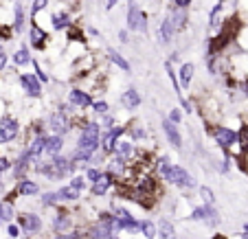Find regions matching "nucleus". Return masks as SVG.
<instances>
[{
    "instance_id": "nucleus-28",
    "label": "nucleus",
    "mask_w": 248,
    "mask_h": 239,
    "mask_svg": "<svg viewBox=\"0 0 248 239\" xmlns=\"http://www.w3.org/2000/svg\"><path fill=\"white\" fill-rule=\"evenodd\" d=\"M14 61H16L18 66H24V64H29V61H31V55H29L27 46H20L18 51L14 53Z\"/></svg>"
},
{
    "instance_id": "nucleus-5",
    "label": "nucleus",
    "mask_w": 248,
    "mask_h": 239,
    "mask_svg": "<svg viewBox=\"0 0 248 239\" xmlns=\"http://www.w3.org/2000/svg\"><path fill=\"white\" fill-rule=\"evenodd\" d=\"M20 132V123L16 119H2L0 121V143H9L14 141Z\"/></svg>"
},
{
    "instance_id": "nucleus-24",
    "label": "nucleus",
    "mask_w": 248,
    "mask_h": 239,
    "mask_svg": "<svg viewBox=\"0 0 248 239\" xmlns=\"http://www.w3.org/2000/svg\"><path fill=\"white\" fill-rule=\"evenodd\" d=\"M110 235H112V230L99 222V224L93 228V233H90V239H110Z\"/></svg>"
},
{
    "instance_id": "nucleus-15",
    "label": "nucleus",
    "mask_w": 248,
    "mask_h": 239,
    "mask_svg": "<svg viewBox=\"0 0 248 239\" xmlns=\"http://www.w3.org/2000/svg\"><path fill=\"white\" fill-rule=\"evenodd\" d=\"M62 147H64V141H62V136H57V134H53L51 138H46V143H44V151H46L48 156H53V158L62 151Z\"/></svg>"
},
{
    "instance_id": "nucleus-12",
    "label": "nucleus",
    "mask_w": 248,
    "mask_h": 239,
    "mask_svg": "<svg viewBox=\"0 0 248 239\" xmlns=\"http://www.w3.org/2000/svg\"><path fill=\"white\" fill-rule=\"evenodd\" d=\"M44 143H46V138H44V136H35V141L31 143V145H29V149L24 151V154H27V158H29V163H35V160H38V156L42 154L44 151Z\"/></svg>"
},
{
    "instance_id": "nucleus-29",
    "label": "nucleus",
    "mask_w": 248,
    "mask_h": 239,
    "mask_svg": "<svg viewBox=\"0 0 248 239\" xmlns=\"http://www.w3.org/2000/svg\"><path fill=\"white\" fill-rule=\"evenodd\" d=\"M139 230L145 235L147 239H154V237H156V224H152V222H140V224H139Z\"/></svg>"
},
{
    "instance_id": "nucleus-32",
    "label": "nucleus",
    "mask_w": 248,
    "mask_h": 239,
    "mask_svg": "<svg viewBox=\"0 0 248 239\" xmlns=\"http://www.w3.org/2000/svg\"><path fill=\"white\" fill-rule=\"evenodd\" d=\"M200 195H202V200H204L206 207H211V204H213V200H216L213 191H211V189H206V187H202V189H200Z\"/></svg>"
},
{
    "instance_id": "nucleus-26",
    "label": "nucleus",
    "mask_w": 248,
    "mask_h": 239,
    "mask_svg": "<svg viewBox=\"0 0 248 239\" xmlns=\"http://www.w3.org/2000/svg\"><path fill=\"white\" fill-rule=\"evenodd\" d=\"M68 24H70L68 14H55L53 15V29H55V31H62V29H66Z\"/></svg>"
},
{
    "instance_id": "nucleus-13",
    "label": "nucleus",
    "mask_w": 248,
    "mask_h": 239,
    "mask_svg": "<svg viewBox=\"0 0 248 239\" xmlns=\"http://www.w3.org/2000/svg\"><path fill=\"white\" fill-rule=\"evenodd\" d=\"M48 125H51L53 132H57V136L64 134L66 130H68V121H66V117L62 112H55L51 114V119H48Z\"/></svg>"
},
{
    "instance_id": "nucleus-27",
    "label": "nucleus",
    "mask_w": 248,
    "mask_h": 239,
    "mask_svg": "<svg viewBox=\"0 0 248 239\" xmlns=\"http://www.w3.org/2000/svg\"><path fill=\"white\" fill-rule=\"evenodd\" d=\"M57 195H60L62 200H68V202L79 200V191H77V189H73L70 184H68V187H64V189H60V191H57Z\"/></svg>"
},
{
    "instance_id": "nucleus-38",
    "label": "nucleus",
    "mask_w": 248,
    "mask_h": 239,
    "mask_svg": "<svg viewBox=\"0 0 248 239\" xmlns=\"http://www.w3.org/2000/svg\"><path fill=\"white\" fill-rule=\"evenodd\" d=\"M57 200H60L57 191L55 193H46V195H44V204H53V202H57Z\"/></svg>"
},
{
    "instance_id": "nucleus-25",
    "label": "nucleus",
    "mask_w": 248,
    "mask_h": 239,
    "mask_svg": "<svg viewBox=\"0 0 248 239\" xmlns=\"http://www.w3.org/2000/svg\"><path fill=\"white\" fill-rule=\"evenodd\" d=\"M14 14H16V20H14V31L16 33H20L24 29V9H22V5H14Z\"/></svg>"
},
{
    "instance_id": "nucleus-3",
    "label": "nucleus",
    "mask_w": 248,
    "mask_h": 239,
    "mask_svg": "<svg viewBox=\"0 0 248 239\" xmlns=\"http://www.w3.org/2000/svg\"><path fill=\"white\" fill-rule=\"evenodd\" d=\"M165 180L176 184V187H196V180H193L183 167H178V164H173V167L169 169V174Z\"/></svg>"
},
{
    "instance_id": "nucleus-39",
    "label": "nucleus",
    "mask_w": 248,
    "mask_h": 239,
    "mask_svg": "<svg viewBox=\"0 0 248 239\" xmlns=\"http://www.w3.org/2000/svg\"><path fill=\"white\" fill-rule=\"evenodd\" d=\"M84 178H73V182H70V187L73 189H77V191H79V189H84Z\"/></svg>"
},
{
    "instance_id": "nucleus-8",
    "label": "nucleus",
    "mask_w": 248,
    "mask_h": 239,
    "mask_svg": "<svg viewBox=\"0 0 248 239\" xmlns=\"http://www.w3.org/2000/svg\"><path fill=\"white\" fill-rule=\"evenodd\" d=\"M18 224H20V228L27 230V233H35V230H40L42 222H40L38 215H31V213H22V215L18 217Z\"/></svg>"
},
{
    "instance_id": "nucleus-40",
    "label": "nucleus",
    "mask_w": 248,
    "mask_h": 239,
    "mask_svg": "<svg viewBox=\"0 0 248 239\" xmlns=\"http://www.w3.org/2000/svg\"><path fill=\"white\" fill-rule=\"evenodd\" d=\"M101 123H103V127L112 130V123H114V121H112V117H110V114H103V121H101Z\"/></svg>"
},
{
    "instance_id": "nucleus-4",
    "label": "nucleus",
    "mask_w": 248,
    "mask_h": 239,
    "mask_svg": "<svg viewBox=\"0 0 248 239\" xmlns=\"http://www.w3.org/2000/svg\"><path fill=\"white\" fill-rule=\"evenodd\" d=\"M145 14L136 7V2H130V9H127V27L132 31H145Z\"/></svg>"
},
{
    "instance_id": "nucleus-19",
    "label": "nucleus",
    "mask_w": 248,
    "mask_h": 239,
    "mask_svg": "<svg viewBox=\"0 0 248 239\" xmlns=\"http://www.w3.org/2000/svg\"><path fill=\"white\" fill-rule=\"evenodd\" d=\"M31 44L35 48H44V44H46V31H44V29H40L38 24L31 29Z\"/></svg>"
},
{
    "instance_id": "nucleus-17",
    "label": "nucleus",
    "mask_w": 248,
    "mask_h": 239,
    "mask_svg": "<svg viewBox=\"0 0 248 239\" xmlns=\"http://www.w3.org/2000/svg\"><path fill=\"white\" fill-rule=\"evenodd\" d=\"M121 104L125 105L127 110H134V108H139V105H140V94L136 92L134 88L125 90V92H123V97H121Z\"/></svg>"
},
{
    "instance_id": "nucleus-43",
    "label": "nucleus",
    "mask_w": 248,
    "mask_h": 239,
    "mask_svg": "<svg viewBox=\"0 0 248 239\" xmlns=\"http://www.w3.org/2000/svg\"><path fill=\"white\" fill-rule=\"evenodd\" d=\"M7 233H9V237H18V233H20V228L16 224H11L9 228H7Z\"/></svg>"
},
{
    "instance_id": "nucleus-45",
    "label": "nucleus",
    "mask_w": 248,
    "mask_h": 239,
    "mask_svg": "<svg viewBox=\"0 0 248 239\" xmlns=\"http://www.w3.org/2000/svg\"><path fill=\"white\" fill-rule=\"evenodd\" d=\"M7 169H9V160L0 156V171H7Z\"/></svg>"
},
{
    "instance_id": "nucleus-16",
    "label": "nucleus",
    "mask_w": 248,
    "mask_h": 239,
    "mask_svg": "<svg viewBox=\"0 0 248 239\" xmlns=\"http://www.w3.org/2000/svg\"><path fill=\"white\" fill-rule=\"evenodd\" d=\"M167 18H169V22H171V27H173V29H183V27H187V11L180 9V7H173L171 15H167Z\"/></svg>"
},
{
    "instance_id": "nucleus-14",
    "label": "nucleus",
    "mask_w": 248,
    "mask_h": 239,
    "mask_svg": "<svg viewBox=\"0 0 248 239\" xmlns=\"http://www.w3.org/2000/svg\"><path fill=\"white\" fill-rule=\"evenodd\" d=\"M173 31H176V29L171 27L169 18H165L163 22L158 24V42L160 44H169V42H171V38H173Z\"/></svg>"
},
{
    "instance_id": "nucleus-23",
    "label": "nucleus",
    "mask_w": 248,
    "mask_h": 239,
    "mask_svg": "<svg viewBox=\"0 0 248 239\" xmlns=\"http://www.w3.org/2000/svg\"><path fill=\"white\" fill-rule=\"evenodd\" d=\"M18 193H20V195H35V193H38V182H31V180H20Z\"/></svg>"
},
{
    "instance_id": "nucleus-18",
    "label": "nucleus",
    "mask_w": 248,
    "mask_h": 239,
    "mask_svg": "<svg viewBox=\"0 0 248 239\" xmlns=\"http://www.w3.org/2000/svg\"><path fill=\"white\" fill-rule=\"evenodd\" d=\"M163 127H165V134H167L169 143H171L176 149H180V145H183V138H180V134H178V130H176V125H173V123H169V121H165Z\"/></svg>"
},
{
    "instance_id": "nucleus-30",
    "label": "nucleus",
    "mask_w": 248,
    "mask_h": 239,
    "mask_svg": "<svg viewBox=\"0 0 248 239\" xmlns=\"http://www.w3.org/2000/svg\"><path fill=\"white\" fill-rule=\"evenodd\" d=\"M14 217V209H11L9 202H0V220L2 222H9Z\"/></svg>"
},
{
    "instance_id": "nucleus-6",
    "label": "nucleus",
    "mask_w": 248,
    "mask_h": 239,
    "mask_svg": "<svg viewBox=\"0 0 248 239\" xmlns=\"http://www.w3.org/2000/svg\"><path fill=\"white\" fill-rule=\"evenodd\" d=\"M216 143L220 147H224V149H229L231 145H233L235 141H237V134H235V130H231V127H217L216 130Z\"/></svg>"
},
{
    "instance_id": "nucleus-37",
    "label": "nucleus",
    "mask_w": 248,
    "mask_h": 239,
    "mask_svg": "<svg viewBox=\"0 0 248 239\" xmlns=\"http://www.w3.org/2000/svg\"><path fill=\"white\" fill-rule=\"evenodd\" d=\"M46 5H48V0H33V7H31V9H33V14L38 15V11H42Z\"/></svg>"
},
{
    "instance_id": "nucleus-51",
    "label": "nucleus",
    "mask_w": 248,
    "mask_h": 239,
    "mask_svg": "<svg viewBox=\"0 0 248 239\" xmlns=\"http://www.w3.org/2000/svg\"><path fill=\"white\" fill-rule=\"evenodd\" d=\"M0 224H2V220H0Z\"/></svg>"
},
{
    "instance_id": "nucleus-9",
    "label": "nucleus",
    "mask_w": 248,
    "mask_h": 239,
    "mask_svg": "<svg viewBox=\"0 0 248 239\" xmlns=\"http://www.w3.org/2000/svg\"><path fill=\"white\" fill-rule=\"evenodd\" d=\"M68 101L70 105H77V108H88V105H93V97H90L88 92H84V90H70L68 94Z\"/></svg>"
},
{
    "instance_id": "nucleus-42",
    "label": "nucleus",
    "mask_w": 248,
    "mask_h": 239,
    "mask_svg": "<svg viewBox=\"0 0 248 239\" xmlns=\"http://www.w3.org/2000/svg\"><path fill=\"white\" fill-rule=\"evenodd\" d=\"M173 2H176V7H180V9H187L193 0H173Z\"/></svg>"
},
{
    "instance_id": "nucleus-11",
    "label": "nucleus",
    "mask_w": 248,
    "mask_h": 239,
    "mask_svg": "<svg viewBox=\"0 0 248 239\" xmlns=\"http://www.w3.org/2000/svg\"><path fill=\"white\" fill-rule=\"evenodd\" d=\"M110 187H112V174H99V178L93 182V193L103 195V193H108Z\"/></svg>"
},
{
    "instance_id": "nucleus-48",
    "label": "nucleus",
    "mask_w": 248,
    "mask_h": 239,
    "mask_svg": "<svg viewBox=\"0 0 248 239\" xmlns=\"http://www.w3.org/2000/svg\"><path fill=\"white\" fill-rule=\"evenodd\" d=\"M119 38H121V42H123V44H125V42H127V33H125V31H121V33H119Z\"/></svg>"
},
{
    "instance_id": "nucleus-33",
    "label": "nucleus",
    "mask_w": 248,
    "mask_h": 239,
    "mask_svg": "<svg viewBox=\"0 0 248 239\" xmlns=\"http://www.w3.org/2000/svg\"><path fill=\"white\" fill-rule=\"evenodd\" d=\"M237 138H239V145L244 147V151H248V125H244L242 130H239Z\"/></svg>"
},
{
    "instance_id": "nucleus-2",
    "label": "nucleus",
    "mask_w": 248,
    "mask_h": 239,
    "mask_svg": "<svg viewBox=\"0 0 248 239\" xmlns=\"http://www.w3.org/2000/svg\"><path fill=\"white\" fill-rule=\"evenodd\" d=\"M40 169H42L46 176H51V178H62V176H66L70 171V160L68 158H62V156H55L51 163L42 164Z\"/></svg>"
},
{
    "instance_id": "nucleus-21",
    "label": "nucleus",
    "mask_w": 248,
    "mask_h": 239,
    "mask_svg": "<svg viewBox=\"0 0 248 239\" xmlns=\"http://www.w3.org/2000/svg\"><path fill=\"white\" fill-rule=\"evenodd\" d=\"M106 55H108V60L112 61V64H117L119 68H121V71L130 73V64H127V60H123V57L119 55V53L114 51V48H108V53H106Z\"/></svg>"
},
{
    "instance_id": "nucleus-20",
    "label": "nucleus",
    "mask_w": 248,
    "mask_h": 239,
    "mask_svg": "<svg viewBox=\"0 0 248 239\" xmlns=\"http://www.w3.org/2000/svg\"><path fill=\"white\" fill-rule=\"evenodd\" d=\"M193 75H196V66H193V64H185L183 68H180V86L189 88V86H191Z\"/></svg>"
},
{
    "instance_id": "nucleus-31",
    "label": "nucleus",
    "mask_w": 248,
    "mask_h": 239,
    "mask_svg": "<svg viewBox=\"0 0 248 239\" xmlns=\"http://www.w3.org/2000/svg\"><path fill=\"white\" fill-rule=\"evenodd\" d=\"M160 237L163 239H173V226L169 222H160Z\"/></svg>"
},
{
    "instance_id": "nucleus-10",
    "label": "nucleus",
    "mask_w": 248,
    "mask_h": 239,
    "mask_svg": "<svg viewBox=\"0 0 248 239\" xmlns=\"http://www.w3.org/2000/svg\"><path fill=\"white\" fill-rule=\"evenodd\" d=\"M121 134H123V127H112V130L106 132V136H103V141H101L103 151H114V145H117Z\"/></svg>"
},
{
    "instance_id": "nucleus-50",
    "label": "nucleus",
    "mask_w": 248,
    "mask_h": 239,
    "mask_svg": "<svg viewBox=\"0 0 248 239\" xmlns=\"http://www.w3.org/2000/svg\"><path fill=\"white\" fill-rule=\"evenodd\" d=\"M110 239H117V237H110Z\"/></svg>"
},
{
    "instance_id": "nucleus-7",
    "label": "nucleus",
    "mask_w": 248,
    "mask_h": 239,
    "mask_svg": "<svg viewBox=\"0 0 248 239\" xmlns=\"http://www.w3.org/2000/svg\"><path fill=\"white\" fill-rule=\"evenodd\" d=\"M20 86L27 90V94L31 97H40L42 94V84L35 75H20Z\"/></svg>"
},
{
    "instance_id": "nucleus-1",
    "label": "nucleus",
    "mask_w": 248,
    "mask_h": 239,
    "mask_svg": "<svg viewBox=\"0 0 248 239\" xmlns=\"http://www.w3.org/2000/svg\"><path fill=\"white\" fill-rule=\"evenodd\" d=\"M99 147V125L97 123H88V125L84 127V132H81L79 136V143H77V149L84 151V154L93 156V151Z\"/></svg>"
},
{
    "instance_id": "nucleus-35",
    "label": "nucleus",
    "mask_w": 248,
    "mask_h": 239,
    "mask_svg": "<svg viewBox=\"0 0 248 239\" xmlns=\"http://www.w3.org/2000/svg\"><path fill=\"white\" fill-rule=\"evenodd\" d=\"M180 119H183V114H180V110H178V108H173L171 112H169V119H167V121L176 125V123H180Z\"/></svg>"
},
{
    "instance_id": "nucleus-44",
    "label": "nucleus",
    "mask_w": 248,
    "mask_h": 239,
    "mask_svg": "<svg viewBox=\"0 0 248 239\" xmlns=\"http://www.w3.org/2000/svg\"><path fill=\"white\" fill-rule=\"evenodd\" d=\"M132 136H134V138H143V136H145V132L140 130V127H134V130H132Z\"/></svg>"
},
{
    "instance_id": "nucleus-47",
    "label": "nucleus",
    "mask_w": 248,
    "mask_h": 239,
    "mask_svg": "<svg viewBox=\"0 0 248 239\" xmlns=\"http://www.w3.org/2000/svg\"><path fill=\"white\" fill-rule=\"evenodd\" d=\"M114 5H117V0H106V7H108V9H114Z\"/></svg>"
},
{
    "instance_id": "nucleus-22",
    "label": "nucleus",
    "mask_w": 248,
    "mask_h": 239,
    "mask_svg": "<svg viewBox=\"0 0 248 239\" xmlns=\"http://www.w3.org/2000/svg\"><path fill=\"white\" fill-rule=\"evenodd\" d=\"M114 151H117L119 160H121V158H130L132 151H134V147H132V143H127V141H117V145H114Z\"/></svg>"
},
{
    "instance_id": "nucleus-49",
    "label": "nucleus",
    "mask_w": 248,
    "mask_h": 239,
    "mask_svg": "<svg viewBox=\"0 0 248 239\" xmlns=\"http://www.w3.org/2000/svg\"><path fill=\"white\" fill-rule=\"evenodd\" d=\"M244 239H248V224L244 226Z\"/></svg>"
},
{
    "instance_id": "nucleus-41",
    "label": "nucleus",
    "mask_w": 248,
    "mask_h": 239,
    "mask_svg": "<svg viewBox=\"0 0 248 239\" xmlns=\"http://www.w3.org/2000/svg\"><path fill=\"white\" fill-rule=\"evenodd\" d=\"M86 178H88L90 182H94V180L99 178V171H97V169H88V174H86Z\"/></svg>"
},
{
    "instance_id": "nucleus-34",
    "label": "nucleus",
    "mask_w": 248,
    "mask_h": 239,
    "mask_svg": "<svg viewBox=\"0 0 248 239\" xmlns=\"http://www.w3.org/2000/svg\"><path fill=\"white\" fill-rule=\"evenodd\" d=\"M156 167H158L160 176H163V178H167L169 169H171V164H169V160H167V158H160V160H158V164H156Z\"/></svg>"
},
{
    "instance_id": "nucleus-36",
    "label": "nucleus",
    "mask_w": 248,
    "mask_h": 239,
    "mask_svg": "<svg viewBox=\"0 0 248 239\" xmlns=\"http://www.w3.org/2000/svg\"><path fill=\"white\" fill-rule=\"evenodd\" d=\"M93 110L97 114H106L108 112V104H106V101H97V104H93Z\"/></svg>"
},
{
    "instance_id": "nucleus-46",
    "label": "nucleus",
    "mask_w": 248,
    "mask_h": 239,
    "mask_svg": "<svg viewBox=\"0 0 248 239\" xmlns=\"http://www.w3.org/2000/svg\"><path fill=\"white\" fill-rule=\"evenodd\" d=\"M5 66H7V55H5L2 51H0V71H2Z\"/></svg>"
}]
</instances>
